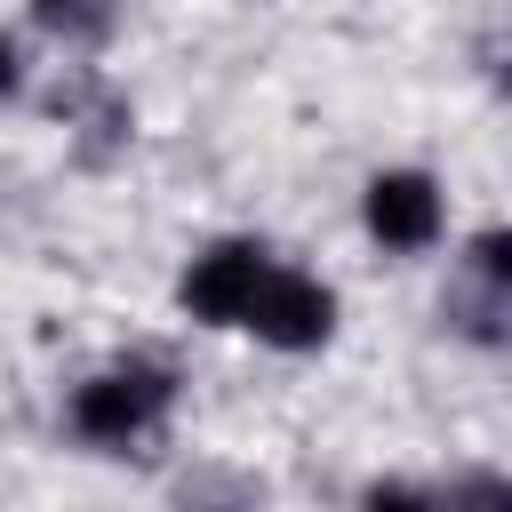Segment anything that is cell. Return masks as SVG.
<instances>
[{"instance_id":"6","label":"cell","mask_w":512,"mask_h":512,"mask_svg":"<svg viewBox=\"0 0 512 512\" xmlns=\"http://www.w3.org/2000/svg\"><path fill=\"white\" fill-rule=\"evenodd\" d=\"M8 88H16V40L0 32V96H8Z\"/></svg>"},{"instance_id":"2","label":"cell","mask_w":512,"mask_h":512,"mask_svg":"<svg viewBox=\"0 0 512 512\" xmlns=\"http://www.w3.org/2000/svg\"><path fill=\"white\" fill-rule=\"evenodd\" d=\"M240 328H256V336L280 344V352H312V344H328V328H336V296H328L312 272H280V264H264L256 304H248Z\"/></svg>"},{"instance_id":"4","label":"cell","mask_w":512,"mask_h":512,"mask_svg":"<svg viewBox=\"0 0 512 512\" xmlns=\"http://www.w3.org/2000/svg\"><path fill=\"white\" fill-rule=\"evenodd\" d=\"M368 232H376L384 248H432V232H440V192H432V176H416V168L376 176V184H368Z\"/></svg>"},{"instance_id":"5","label":"cell","mask_w":512,"mask_h":512,"mask_svg":"<svg viewBox=\"0 0 512 512\" xmlns=\"http://www.w3.org/2000/svg\"><path fill=\"white\" fill-rule=\"evenodd\" d=\"M32 16H40L48 32H64V40H88V32H104L112 0H32Z\"/></svg>"},{"instance_id":"3","label":"cell","mask_w":512,"mask_h":512,"mask_svg":"<svg viewBox=\"0 0 512 512\" xmlns=\"http://www.w3.org/2000/svg\"><path fill=\"white\" fill-rule=\"evenodd\" d=\"M264 264H272V256H264L256 240H224V248L192 256V272H184V304H192V320H208V328H240L248 304H256Z\"/></svg>"},{"instance_id":"1","label":"cell","mask_w":512,"mask_h":512,"mask_svg":"<svg viewBox=\"0 0 512 512\" xmlns=\"http://www.w3.org/2000/svg\"><path fill=\"white\" fill-rule=\"evenodd\" d=\"M168 392H176L168 368L120 360V368H104V376H88V384L72 392V424H80L88 440H104V448H128V440H144V432L160 424Z\"/></svg>"}]
</instances>
